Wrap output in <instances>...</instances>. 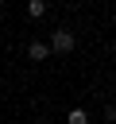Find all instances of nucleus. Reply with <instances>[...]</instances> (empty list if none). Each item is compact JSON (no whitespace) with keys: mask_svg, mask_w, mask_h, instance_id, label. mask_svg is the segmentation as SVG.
I'll return each mask as SVG.
<instances>
[{"mask_svg":"<svg viewBox=\"0 0 116 124\" xmlns=\"http://www.w3.org/2000/svg\"><path fill=\"white\" fill-rule=\"evenodd\" d=\"M66 124H89V116H85V108H70V116H66Z\"/></svg>","mask_w":116,"mask_h":124,"instance_id":"4","label":"nucleus"},{"mask_svg":"<svg viewBox=\"0 0 116 124\" xmlns=\"http://www.w3.org/2000/svg\"><path fill=\"white\" fill-rule=\"evenodd\" d=\"M43 12H46V0H27V16H35V19H39Z\"/></svg>","mask_w":116,"mask_h":124,"instance_id":"3","label":"nucleus"},{"mask_svg":"<svg viewBox=\"0 0 116 124\" xmlns=\"http://www.w3.org/2000/svg\"><path fill=\"white\" fill-rule=\"evenodd\" d=\"M50 50H58V54H70V50H73V31L58 27V31L50 35Z\"/></svg>","mask_w":116,"mask_h":124,"instance_id":"1","label":"nucleus"},{"mask_svg":"<svg viewBox=\"0 0 116 124\" xmlns=\"http://www.w3.org/2000/svg\"><path fill=\"white\" fill-rule=\"evenodd\" d=\"M27 54H31L35 62H43V58L50 54V43H31V46H27Z\"/></svg>","mask_w":116,"mask_h":124,"instance_id":"2","label":"nucleus"}]
</instances>
